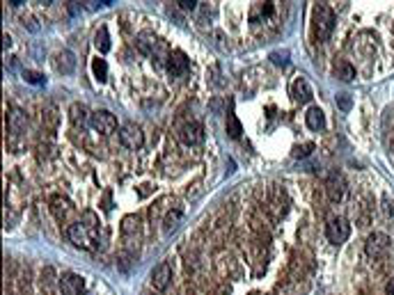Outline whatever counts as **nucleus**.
<instances>
[{
  "mask_svg": "<svg viewBox=\"0 0 394 295\" xmlns=\"http://www.w3.org/2000/svg\"><path fill=\"white\" fill-rule=\"evenodd\" d=\"M80 222L87 224V227H90V229H94V231L99 229V217L94 215L92 210H85V213H83V220H80Z\"/></svg>",
  "mask_w": 394,
  "mask_h": 295,
  "instance_id": "23",
  "label": "nucleus"
},
{
  "mask_svg": "<svg viewBox=\"0 0 394 295\" xmlns=\"http://www.w3.org/2000/svg\"><path fill=\"white\" fill-rule=\"evenodd\" d=\"M312 23H314V34L319 41L330 39V34L334 30V23H337V16H334L333 7L328 2H319L314 7V14H312Z\"/></svg>",
  "mask_w": 394,
  "mask_h": 295,
  "instance_id": "1",
  "label": "nucleus"
},
{
  "mask_svg": "<svg viewBox=\"0 0 394 295\" xmlns=\"http://www.w3.org/2000/svg\"><path fill=\"white\" fill-rule=\"evenodd\" d=\"M26 126H28V117L21 110L14 108V110L9 112V131H12L14 135H19V133L26 131Z\"/></svg>",
  "mask_w": 394,
  "mask_h": 295,
  "instance_id": "16",
  "label": "nucleus"
},
{
  "mask_svg": "<svg viewBox=\"0 0 394 295\" xmlns=\"http://www.w3.org/2000/svg\"><path fill=\"white\" fill-rule=\"evenodd\" d=\"M44 112H46V115H44L41 119H46V126H48V128H55V124H58V117H55V108H53V105H48Z\"/></svg>",
  "mask_w": 394,
  "mask_h": 295,
  "instance_id": "27",
  "label": "nucleus"
},
{
  "mask_svg": "<svg viewBox=\"0 0 394 295\" xmlns=\"http://www.w3.org/2000/svg\"><path fill=\"white\" fill-rule=\"evenodd\" d=\"M305 124H307V128L309 131H323L326 128V115H323V110L321 108H309L307 110V115H305Z\"/></svg>",
  "mask_w": 394,
  "mask_h": 295,
  "instance_id": "14",
  "label": "nucleus"
},
{
  "mask_svg": "<svg viewBox=\"0 0 394 295\" xmlns=\"http://www.w3.org/2000/svg\"><path fill=\"white\" fill-rule=\"evenodd\" d=\"M326 190H328L330 202L339 204L341 199H344V195H346V178H344V174L333 172V174L328 177V181H326Z\"/></svg>",
  "mask_w": 394,
  "mask_h": 295,
  "instance_id": "9",
  "label": "nucleus"
},
{
  "mask_svg": "<svg viewBox=\"0 0 394 295\" xmlns=\"http://www.w3.org/2000/svg\"><path fill=\"white\" fill-rule=\"evenodd\" d=\"M326 236L333 245H341L351 236V224L346 217H330L326 224Z\"/></svg>",
  "mask_w": 394,
  "mask_h": 295,
  "instance_id": "4",
  "label": "nucleus"
},
{
  "mask_svg": "<svg viewBox=\"0 0 394 295\" xmlns=\"http://www.w3.org/2000/svg\"><path fill=\"white\" fill-rule=\"evenodd\" d=\"M291 96L298 101V103H309L312 101V87H309L307 78H303V76H298V78L294 80V85H291Z\"/></svg>",
  "mask_w": 394,
  "mask_h": 295,
  "instance_id": "13",
  "label": "nucleus"
},
{
  "mask_svg": "<svg viewBox=\"0 0 394 295\" xmlns=\"http://www.w3.org/2000/svg\"><path fill=\"white\" fill-rule=\"evenodd\" d=\"M364 249H367V254L371 256V259H381L383 254H388V249H390V238L385 236V234H381V231H374V234L367 238V243H364Z\"/></svg>",
  "mask_w": 394,
  "mask_h": 295,
  "instance_id": "7",
  "label": "nucleus"
},
{
  "mask_svg": "<svg viewBox=\"0 0 394 295\" xmlns=\"http://www.w3.org/2000/svg\"><path fill=\"white\" fill-rule=\"evenodd\" d=\"M92 71H94V76H96V80L99 83H106V78H108V64H106V59L103 58H96L92 62Z\"/></svg>",
  "mask_w": 394,
  "mask_h": 295,
  "instance_id": "22",
  "label": "nucleus"
},
{
  "mask_svg": "<svg viewBox=\"0 0 394 295\" xmlns=\"http://www.w3.org/2000/svg\"><path fill=\"white\" fill-rule=\"evenodd\" d=\"M135 44H138L140 53H145V55H149V58H154L156 62H165L167 64L170 51H167L165 41L158 39L154 32H140L138 34V39H135Z\"/></svg>",
  "mask_w": 394,
  "mask_h": 295,
  "instance_id": "2",
  "label": "nucleus"
},
{
  "mask_svg": "<svg viewBox=\"0 0 394 295\" xmlns=\"http://www.w3.org/2000/svg\"><path fill=\"white\" fill-rule=\"evenodd\" d=\"M23 78H26L28 83H30V85H44V83H46V78H44L41 73L28 71V69H26V71H23Z\"/></svg>",
  "mask_w": 394,
  "mask_h": 295,
  "instance_id": "25",
  "label": "nucleus"
},
{
  "mask_svg": "<svg viewBox=\"0 0 394 295\" xmlns=\"http://www.w3.org/2000/svg\"><path fill=\"white\" fill-rule=\"evenodd\" d=\"M120 142L126 147V149L135 151V149H140V147L145 145V133H142V128L138 124L128 121V124H124L120 128Z\"/></svg>",
  "mask_w": 394,
  "mask_h": 295,
  "instance_id": "5",
  "label": "nucleus"
},
{
  "mask_svg": "<svg viewBox=\"0 0 394 295\" xmlns=\"http://www.w3.org/2000/svg\"><path fill=\"white\" fill-rule=\"evenodd\" d=\"M312 149H314V145H305V147H296V151H294V156H296V158H305V156H309V153H312Z\"/></svg>",
  "mask_w": 394,
  "mask_h": 295,
  "instance_id": "28",
  "label": "nucleus"
},
{
  "mask_svg": "<svg viewBox=\"0 0 394 295\" xmlns=\"http://www.w3.org/2000/svg\"><path fill=\"white\" fill-rule=\"evenodd\" d=\"M60 291L62 295H83L85 291V279L76 272H64L60 277Z\"/></svg>",
  "mask_w": 394,
  "mask_h": 295,
  "instance_id": "10",
  "label": "nucleus"
},
{
  "mask_svg": "<svg viewBox=\"0 0 394 295\" xmlns=\"http://www.w3.org/2000/svg\"><path fill=\"white\" fill-rule=\"evenodd\" d=\"M135 229H138V217L135 215L124 217V222H121V231H124V234H133Z\"/></svg>",
  "mask_w": 394,
  "mask_h": 295,
  "instance_id": "26",
  "label": "nucleus"
},
{
  "mask_svg": "<svg viewBox=\"0 0 394 295\" xmlns=\"http://www.w3.org/2000/svg\"><path fill=\"white\" fill-rule=\"evenodd\" d=\"M241 133H243V126H241L239 117H236L234 112H229L227 115V135L229 138H241Z\"/></svg>",
  "mask_w": 394,
  "mask_h": 295,
  "instance_id": "21",
  "label": "nucleus"
},
{
  "mask_svg": "<svg viewBox=\"0 0 394 295\" xmlns=\"http://www.w3.org/2000/svg\"><path fill=\"white\" fill-rule=\"evenodd\" d=\"M190 66V59L186 58L183 51H172L170 53V59H167V73L170 76H183Z\"/></svg>",
  "mask_w": 394,
  "mask_h": 295,
  "instance_id": "12",
  "label": "nucleus"
},
{
  "mask_svg": "<svg viewBox=\"0 0 394 295\" xmlns=\"http://www.w3.org/2000/svg\"><path fill=\"white\" fill-rule=\"evenodd\" d=\"M179 140L186 147H195L204 142V126L200 121H188L183 128L179 131Z\"/></svg>",
  "mask_w": 394,
  "mask_h": 295,
  "instance_id": "8",
  "label": "nucleus"
},
{
  "mask_svg": "<svg viewBox=\"0 0 394 295\" xmlns=\"http://www.w3.org/2000/svg\"><path fill=\"white\" fill-rule=\"evenodd\" d=\"M271 59H273V64H277V66H287L289 64V51H275V53H271Z\"/></svg>",
  "mask_w": 394,
  "mask_h": 295,
  "instance_id": "24",
  "label": "nucleus"
},
{
  "mask_svg": "<svg viewBox=\"0 0 394 295\" xmlns=\"http://www.w3.org/2000/svg\"><path fill=\"white\" fill-rule=\"evenodd\" d=\"M177 5H179L181 9H183V12H193V9H195L197 5H200V2H197V0H179Z\"/></svg>",
  "mask_w": 394,
  "mask_h": 295,
  "instance_id": "29",
  "label": "nucleus"
},
{
  "mask_svg": "<svg viewBox=\"0 0 394 295\" xmlns=\"http://www.w3.org/2000/svg\"><path fill=\"white\" fill-rule=\"evenodd\" d=\"M90 126H92L96 133H101V135H110V133L117 128V119H115L113 112H108V110H96V112H92Z\"/></svg>",
  "mask_w": 394,
  "mask_h": 295,
  "instance_id": "6",
  "label": "nucleus"
},
{
  "mask_svg": "<svg viewBox=\"0 0 394 295\" xmlns=\"http://www.w3.org/2000/svg\"><path fill=\"white\" fill-rule=\"evenodd\" d=\"M385 295H394V277L388 282V286H385Z\"/></svg>",
  "mask_w": 394,
  "mask_h": 295,
  "instance_id": "31",
  "label": "nucleus"
},
{
  "mask_svg": "<svg viewBox=\"0 0 394 295\" xmlns=\"http://www.w3.org/2000/svg\"><path fill=\"white\" fill-rule=\"evenodd\" d=\"M337 101H339L341 110H351V98H348V94H341V96H337Z\"/></svg>",
  "mask_w": 394,
  "mask_h": 295,
  "instance_id": "30",
  "label": "nucleus"
},
{
  "mask_svg": "<svg viewBox=\"0 0 394 295\" xmlns=\"http://www.w3.org/2000/svg\"><path fill=\"white\" fill-rule=\"evenodd\" d=\"M181 220H183V213H181V208H172L165 215V220H163V231H165V234H172V231L179 227Z\"/></svg>",
  "mask_w": 394,
  "mask_h": 295,
  "instance_id": "18",
  "label": "nucleus"
},
{
  "mask_svg": "<svg viewBox=\"0 0 394 295\" xmlns=\"http://www.w3.org/2000/svg\"><path fill=\"white\" fill-rule=\"evenodd\" d=\"M2 41H5V44H2V46H5V48H9V46H12V37H9V34H5V37H2Z\"/></svg>",
  "mask_w": 394,
  "mask_h": 295,
  "instance_id": "32",
  "label": "nucleus"
},
{
  "mask_svg": "<svg viewBox=\"0 0 394 295\" xmlns=\"http://www.w3.org/2000/svg\"><path fill=\"white\" fill-rule=\"evenodd\" d=\"M334 73H337V78L344 80V83H351V80L355 78V69H353V64H348V62H339V64L334 66Z\"/></svg>",
  "mask_w": 394,
  "mask_h": 295,
  "instance_id": "20",
  "label": "nucleus"
},
{
  "mask_svg": "<svg viewBox=\"0 0 394 295\" xmlns=\"http://www.w3.org/2000/svg\"><path fill=\"white\" fill-rule=\"evenodd\" d=\"M94 44H96L99 53H108V51H110V34H108V28L106 26L99 28V32H96V37H94Z\"/></svg>",
  "mask_w": 394,
  "mask_h": 295,
  "instance_id": "19",
  "label": "nucleus"
},
{
  "mask_svg": "<svg viewBox=\"0 0 394 295\" xmlns=\"http://www.w3.org/2000/svg\"><path fill=\"white\" fill-rule=\"evenodd\" d=\"M55 69L60 73H71L76 69V55L71 51H62L55 58Z\"/></svg>",
  "mask_w": 394,
  "mask_h": 295,
  "instance_id": "15",
  "label": "nucleus"
},
{
  "mask_svg": "<svg viewBox=\"0 0 394 295\" xmlns=\"http://www.w3.org/2000/svg\"><path fill=\"white\" fill-rule=\"evenodd\" d=\"M170 279H172V266L167 261H160L154 270H152V286L156 291H165L170 286Z\"/></svg>",
  "mask_w": 394,
  "mask_h": 295,
  "instance_id": "11",
  "label": "nucleus"
},
{
  "mask_svg": "<svg viewBox=\"0 0 394 295\" xmlns=\"http://www.w3.org/2000/svg\"><path fill=\"white\" fill-rule=\"evenodd\" d=\"M90 119H92V115L87 112V108L83 103H74V105H71V121H74L76 126L90 124Z\"/></svg>",
  "mask_w": 394,
  "mask_h": 295,
  "instance_id": "17",
  "label": "nucleus"
},
{
  "mask_svg": "<svg viewBox=\"0 0 394 295\" xmlns=\"http://www.w3.org/2000/svg\"><path fill=\"white\" fill-rule=\"evenodd\" d=\"M69 238H71V243L76 245V247L80 249H96V231L90 229L87 224L83 222H74L71 227H69Z\"/></svg>",
  "mask_w": 394,
  "mask_h": 295,
  "instance_id": "3",
  "label": "nucleus"
}]
</instances>
